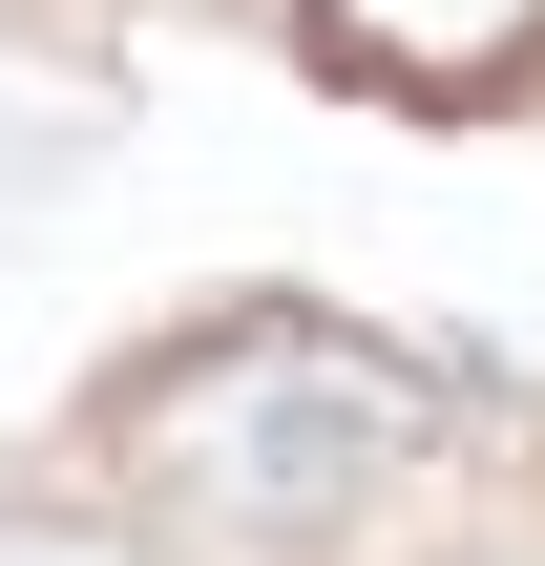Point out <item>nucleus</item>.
<instances>
[{
    "instance_id": "f03ea898",
    "label": "nucleus",
    "mask_w": 545,
    "mask_h": 566,
    "mask_svg": "<svg viewBox=\"0 0 545 566\" xmlns=\"http://www.w3.org/2000/svg\"><path fill=\"white\" fill-rule=\"evenodd\" d=\"M315 42L357 63V84H420V105H462V84H504L545 42V0H315Z\"/></svg>"
},
{
    "instance_id": "7ed1b4c3",
    "label": "nucleus",
    "mask_w": 545,
    "mask_h": 566,
    "mask_svg": "<svg viewBox=\"0 0 545 566\" xmlns=\"http://www.w3.org/2000/svg\"><path fill=\"white\" fill-rule=\"evenodd\" d=\"M0 566H126L105 525H0Z\"/></svg>"
},
{
    "instance_id": "f257e3e1",
    "label": "nucleus",
    "mask_w": 545,
    "mask_h": 566,
    "mask_svg": "<svg viewBox=\"0 0 545 566\" xmlns=\"http://www.w3.org/2000/svg\"><path fill=\"white\" fill-rule=\"evenodd\" d=\"M399 462H420V378L357 357V336H315V315L210 336V357L168 378V504L231 525V546H315V525L378 504Z\"/></svg>"
}]
</instances>
